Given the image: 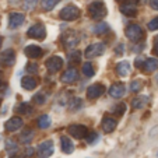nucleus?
I'll list each match as a JSON object with an SVG mask.
<instances>
[{"instance_id": "nucleus-41", "label": "nucleus", "mask_w": 158, "mask_h": 158, "mask_svg": "<svg viewBox=\"0 0 158 158\" xmlns=\"http://www.w3.org/2000/svg\"><path fill=\"white\" fill-rule=\"evenodd\" d=\"M155 56H158V41H155V45H154V49H152Z\"/></svg>"}, {"instance_id": "nucleus-32", "label": "nucleus", "mask_w": 158, "mask_h": 158, "mask_svg": "<svg viewBox=\"0 0 158 158\" xmlns=\"http://www.w3.org/2000/svg\"><path fill=\"white\" fill-rule=\"evenodd\" d=\"M6 150L9 152H15L17 151V143L13 140H7L6 141Z\"/></svg>"}, {"instance_id": "nucleus-21", "label": "nucleus", "mask_w": 158, "mask_h": 158, "mask_svg": "<svg viewBox=\"0 0 158 158\" xmlns=\"http://www.w3.org/2000/svg\"><path fill=\"white\" fill-rule=\"evenodd\" d=\"M101 126L105 133H112V131L116 129V120L112 119V118H105V119L102 120Z\"/></svg>"}, {"instance_id": "nucleus-23", "label": "nucleus", "mask_w": 158, "mask_h": 158, "mask_svg": "<svg viewBox=\"0 0 158 158\" xmlns=\"http://www.w3.org/2000/svg\"><path fill=\"white\" fill-rule=\"evenodd\" d=\"M147 102H148V97L141 95V97L134 98L133 101H131V105H133V108H136V109H141V108H144L147 105Z\"/></svg>"}, {"instance_id": "nucleus-25", "label": "nucleus", "mask_w": 158, "mask_h": 158, "mask_svg": "<svg viewBox=\"0 0 158 158\" xmlns=\"http://www.w3.org/2000/svg\"><path fill=\"white\" fill-rule=\"evenodd\" d=\"M34 130L32 129H25L24 131H23V133H21V141H23V143H30L31 140H32L34 139Z\"/></svg>"}, {"instance_id": "nucleus-43", "label": "nucleus", "mask_w": 158, "mask_h": 158, "mask_svg": "<svg viewBox=\"0 0 158 158\" xmlns=\"http://www.w3.org/2000/svg\"><path fill=\"white\" fill-rule=\"evenodd\" d=\"M11 158H23V157H20V155H11Z\"/></svg>"}, {"instance_id": "nucleus-44", "label": "nucleus", "mask_w": 158, "mask_h": 158, "mask_svg": "<svg viewBox=\"0 0 158 158\" xmlns=\"http://www.w3.org/2000/svg\"><path fill=\"white\" fill-rule=\"evenodd\" d=\"M0 46H2V36H0Z\"/></svg>"}, {"instance_id": "nucleus-17", "label": "nucleus", "mask_w": 158, "mask_h": 158, "mask_svg": "<svg viewBox=\"0 0 158 158\" xmlns=\"http://www.w3.org/2000/svg\"><path fill=\"white\" fill-rule=\"evenodd\" d=\"M24 52L28 57H31V59H38V57L42 56L41 46H36V45H28Z\"/></svg>"}, {"instance_id": "nucleus-46", "label": "nucleus", "mask_w": 158, "mask_h": 158, "mask_svg": "<svg viewBox=\"0 0 158 158\" xmlns=\"http://www.w3.org/2000/svg\"><path fill=\"white\" fill-rule=\"evenodd\" d=\"M157 81H158V77H157Z\"/></svg>"}, {"instance_id": "nucleus-45", "label": "nucleus", "mask_w": 158, "mask_h": 158, "mask_svg": "<svg viewBox=\"0 0 158 158\" xmlns=\"http://www.w3.org/2000/svg\"><path fill=\"white\" fill-rule=\"evenodd\" d=\"M141 2H147V0H141Z\"/></svg>"}, {"instance_id": "nucleus-36", "label": "nucleus", "mask_w": 158, "mask_h": 158, "mask_svg": "<svg viewBox=\"0 0 158 158\" xmlns=\"http://www.w3.org/2000/svg\"><path fill=\"white\" fill-rule=\"evenodd\" d=\"M27 72H30V73H36L38 72V64L36 63H32V62H30V63H27Z\"/></svg>"}, {"instance_id": "nucleus-15", "label": "nucleus", "mask_w": 158, "mask_h": 158, "mask_svg": "<svg viewBox=\"0 0 158 158\" xmlns=\"http://www.w3.org/2000/svg\"><path fill=\"white\" fill-rule=\"evenodd\" d=\"M23 126V119L18 116H13L11 119H9L6 122V125H4V127H6L7 131H10V133H13V131L18 130V129Z\"/></svg>"}, {"instance_id": "nucleus-1", "label": "nucleus", "mask_w": 158, "mask_h": 158, "mask_svg": "<svg viewBox=\"0 0 158 158\" xmlns=\"http://www.w3.org/2000/svg\"><path fill=\"white\" fill-rule=\"evenodd\" d=\"M88 13L89 17L94 18V20H101L106 15V7L102 2H93V3L88 6Z\"/></svg>"}, {"instance_id": "nucleus-29", "label": "nucleus", "mask_w": 158, "mask_h": 158, "mask_svg": "<svg viewBox=\"0 0 158 158\" xmlns=\"http://www.w3.org/2000/svg\"><path fill=\"white\" fill-rule=\"evenodd\" d=\"M94 31H95V34H104V32H106V31H109V27H108L106 23H99V24H97V27L94 28Z\"/></svg>"}, {"instance_id": "nucleus-5", "label": "nucleus", "mask_w": 158, "mask_h": 158, "mask_svg": "<svg viewBox=\"0 0 158 158\" xmlns=\"http://www.w3.org/2000/svg\"><path fill=\"white\" fill-rule=\"evenodd\" d=\"M62 42L66 48H74L80 42V36L77 35L76 31H67L62 35Z\"/></svg>"}, {"instance_id": "nucleus-13", "label": "nucleus", "mask_w": 158, "mask_h": 158, "mask_svg": "<svg viewBox=\"0 0 158 158\" xmlns=\"http://www.w3.org/2000/svg\"><path fill=\"white\" fill-rule=\"evenodd\" d=\"M126 93V87L123 83H115L109 88V95L112 98H122Z\"/></svg>"}, {"instance_id": "nucleus-8", "label": "nucleus", "mask_w": 158, "mask_h": 158, "mask_svg": "<svg viewBox=\"0 0 158 158\" xmlns=\"http://www.w3.org/2000/svg\"><path fill=\"white\" fill-rule=\"evenodd\" d=\"M120 11L129 17L137 15V0H125V3L120 4Z\"/></svg>"}, {"instance_id": "nucleus-3", "label": "nucleus", "mask_w": 158, "mask_h": 158, "mask_svg": "<svg viewBox=\"0 0 158 158\" xmlns=\"http://www.w3.org/2000/svg\"><path fill=\"white\" fill-rule=\"evenodd\" d=\"M59 17L64 21H74L80 17V10H78L76 6L70 4V6H66L64 9L60 10Z\"/></svg>"}, {"instance_id": "nucleus-14", "label": "nucleus", "mask_w": 158, "mask_h": 158, "mask_svg": "<svg viewBox=\"0 0 158 158\" xmlns=\"http://www.w3.org/2000/svg\"><path fill=\"white\" fill-rule=\"evenodd\" d=\"M25 17L23 13H11L9 17V25L10 28H18L23 23H24Z\"/></svg>"}, {"instance_id": "nucleus-24", "label": "nucleus", "mask_w": 158, "mask_h": 158, "mask_svg": "<svg viewBox=\"0 0 158 158\" xmlns=\"http://www.w3.org/2000/svg\"><path fill=\"white\" fill-rule=\"evenodd\" d=\"M17 112L18 114L30 115V114H32V106H31L28 102H21V104L17 106Z\"/></svg>"}, {"instance_id": "nucleus-27", "label": "nucleus", "mask_w": 158, "mask_h": 158, "mask_svg": "<svg viewBox=\"0 0 158 158\" xmlns=\"http://www.w3.org/2000/svg\"><path fill=\"white\" fill-rule=\"evenodd\" d=\"M83 73L87 76V77H93L94 74H95V70H94V66L91 64L89 62H87V63H84L83 64Z\"/></svg>"}, {"instance_id": "nucleus-37", "label": "nucleus", "mask_w": 158, "mask_h": 158, "mask_svg": "<svg viewBox=\"0 0 158 158\" xmlns=\"http://www.w3.org/2000/svg\"><path fill=\"white\" fill-rule=\"evenodd\" d=\"M81 102H83V101H81L80 98H74V99H73V101L69 104V106L72 108V109H76L77 106H81Z\"/></svg>"}, {"instance_id": "nucleus-34", "label": "nucleus", "mask_w": 158, "mask_h": 158, "mask_svg": "<svg viewBox=\"0 0 158 158\" xmlns=\"http://www.w3.org/2000/svg\"><path fill=\"white\" fill-rule=\"evenodd\" d=\"M80 59H81V53L78 51H74V52H72L70 53V62H73V63H78L80 62Z\"/></svg>"}, {"instance_id": "nucleus-9", "label": "nucleus", "mask_w": 158, "mask_h": 158, "mask_svg": "<svg viewBox=\"0 0 158 158\" xmlns=\"http://www.w3.org/2000/svg\"><path fill=\"white\" fill-rule=\"evenodd\" d=\"M104 52H105V45L102 44V42H97V44L89 45L88 48L85 49L84 55H85V57H89V59H91V57L101 56Z\"/></svg>"}, {"instance_id": "nucleus-10", "label": "nucleus", "mask_w": 158, "mask_h": 158, "mask_svg": "<svg viewBox=\"0 0 158 158\" xmlns=\"http://www.w3.org/2000/svg\"><path fill=\"white\" fill-rule=\"evenodd\" d=\"M27 35L30 36V38L42 41V39L46 36V30H45L44 24H35V25H32V27L27 31Z\"/></svg>"}, {"instance_id": "nucleus-33", "label": "nucleus", "mask_w": 158, "mask_h": 158, "mask_svg": "<svg viewBox=\"0 0 158 158\" xmlns=\"http://www.w3.org/2000/svg\"><path fill=\"white\" fill-rule=\"evenodd\" d=\"M114 112L116 115H119V116H120V115H123L126 112V105L122 104V102H120V104H118L116 106H114Z\"/></svg>"}, {"instance_id": "nucleus-16", "label": "nucleus", "mask_w": 158, "mask_h": 158, "mask_svg": "<svg viewBox=\"0 0 158 158\" xmlns=\"http://www.w3.org/2000/svg\"><path fill=\"white\" fill-rule=\"evenodd\" d=\"M77 77H78V72L72 67V69H67L63 73L60 80H62L63 83H74V81L77 80Z\"/></svg>"}, {"instance_id": "nucleus-6", "label": "nucleus", "mask_w": 158, "mask_h": 158, "mask_svg": "<svg viewBox=\"0 0 158 158\" xmlns=\"http://www.w3.org/2000/svg\"><path fill=\"white\" fill-rule=\"evenodd\" d=\"M53 141L52 140H46L42 141L38 146V150H36V154H38L39 158H48L53 154Z\"/></svg>"}, {"instance_id": "nucleus-40", "label": "nucleus", "mask_w": 158, "mask_h": 158, "mask_svg": "<svg viewBox=\"0 0 158 158\" xmlns=\"http://www.w3.org/2000/svg\"><path fill=\"white\" fill-rule=\"evenodd\" d=\"M150 6L154 10H158V0H150Z\"/></svg>"}, {"instance_id": "nucleus-11", "label": "nucleus", "mask_w": 158, "mask_h": 158, "mask_svg": "<svg viewBox=\"0 0 158 158\" xmlns=\"http://www.w3.org/2000/svg\"><path fill=\"white\" fill-rule=\"evenodd\" d=\"M104 93H105V85L104 84H99V83H95L87 88V97H88L89 99L99 98Z\"/></svg>"}, {"instance_id": "nucleus-26", "label": "nucleus", "mask_w": 158, "mask_h": 158, "mask_svg": "<svg viewBox=\"0 0 158 158\" xmlns=\"http://www.w3.org/2000/svg\"><path fill=\"white\" fill-rule=\"evenodd\" d=\"M51 126V118L48 115H42L38 119V127L39 129H48Z\"/></svg>"}, {"instance_id": "nucleus-18", "label": "nucleus", "mask_w": 158, "mask_h": 158, "mask_svg": "<svg viewBox=\"0 0 158 158\" xmlns=\"http://www.w3.org/2000/svg\"><path fill=\"white\" fill-rule=\"evenodd\" d=\"M60 147H62V151L64 152V154H72L73 150H74L73 141L70 140L69 137H66V136H62V137H60Z\"/></svg>"}, {"instance_id": "nucleus-2", "label": "nucleus", "mask_w": 158, "mask_h": 158, "mask_svg": "<svg viewBox=\"0 0 158 158\" xmlns=\"http://www.w3.org/2000/svg\"><path fill=\"white\" fill-rule=\"evenodd\" d=\"M136 66L139 69H141L146 73H152L154 70L158 69V59H154V57H150V59H140L139 57L136 60Z\"/></svg>"}, {"instance_id": "nucleus-7", "label": "nucleus", "mask_w": 158, "mask_h": 158, "mask_svg": "<svg viewBox=\"0 0 158 158\" xmlns=\"http://www.w3.org/2000/svg\"><path fill=\"white\" fill-rule=\"evenodd\" d=\"M67 131H69L70 136L76 139H85L87 134H88V129L84 125H78V123H74V125H70L67 127Z\"/></svg>"}, {"instance_id": "nucleus-38", "label": "nucleus", "mask_w": 158, "mask_h": 158, "mask_svg": "<svg viewBox=\"0 0 158 158\" xmlns=\"http://www.w3.org/2000/svg\"><path fill=\"white\" fill-rule=\"evenodd\" d=\"M34 101L36 102V104H39V105H42L45 102V97L42 95V94H36L35 97H34Z\"/></svg>"}, {"instance_id": "nucleus-28", "label": "nucleus", "mask_w": 158, "mask_h": 158, "mask_svg": "<svg viewBox=\"0 0 158 158\" xmlns=\"http://www.w3.org/2000/svg\"><path fill=\"white\" fill-rule=\"evenodd\" d=\"M59 2L60 0H42V7H44V10H46V11H51Z\"/></svg>"}, {"instance_id": "nucleus-30", "label": "nucleus", "mask_w": 158, "mask_h": 158, "mask_svg": "<svg viewBox=\"0 0 158 158\" xmlns=\"http://www.w3.org/2000/svg\"><path fill=\"white\" fill-rule=\"evenodd\" d=\"M36 4H38V0H24V9L27 11L34 10L36 7Z\"/></svg>"}, {"instance_id": "nucleus-31", "label": "nucleus", "mask_w": 158, "mask_h": 158, "mask_svg": "<svg viewBox=\"0 0 158 158\" xmlns=\"http://www.w3.org/2000/svg\"><path fill=\"white\" fill-rule=\"evenodd\" d=\"M141 87H143V83H141L140 80H134V81H131V84H130V91L139 93L141 89Z\"/></svg>"}, {"instance_id": "nucleus-19", "label": "nucleus", "mask_w": 158, "mask_h": 158, "mask_svg": "<svg viewBox=\"0 0 158 158\" xmlns=\"http://www.w3.org/2000/svg\"><path fill=\"white\" fill-rule=\"evenodd\" d=\"M116 73L120 76V77H126L130 73V63L127 60H123V62H119L116 64Z\"/></svg>"}, {"instance_id": "nucleus-22", "label": "nucleus", "mask_w": 158, "mask_h": 158, "mask_svg": "<svg viewBox=\"0 0 158 158\" xmlns=\"http://www.w3.org/2000/svg\"><path fill=\"white\" fill-rule=\"evenodd\" d=\"M14 59H15V52L13 49H7V51H4L2 53V62L6 66H11L14 63Z\"/></svg>"}, {"instance_id": "nucleus-42", "label": "nucleus", "mask_w": 158, "mask_h": 158, "mask_svg": "<svg viewBox=\"0 0 158 158\" xmlns=\"http://www.w3.org/2000/svg\"><path fill=\"white\" fill-rule=\"evenodd\" d=\"M2 83H3V74L0 73V85H2Z\"/></svg>"}, {"instance_id": "nucleus-39", "label": "nucleus", "mask_w": 158, "mask_h": 158, "mask_svg": "<svg viewBox=\"0 0 158 158\" xmlns=\"http://www.w3.org/2000/svg\"><path fill=\"white\" fill-rule=\"evenodd\" d=\"M87 136H88V137H87V141H88V143H93V141L97 139V133H88Z\"/></svg>"}, {"instance_id": "nucleus-20", "label": "nucleus", "mask_w": 158, "mask_h": 158, "mask_svg": "<svg viewBox=\"0 0 158 158\" xmlns=\"http://www.w3.org/2000/svg\"><path fill=\"white\" fill-rule=\"evenodd\" d=\"M21 85H23V88L31 91V89H34L36 85H38V80H36L35 77L27 76V77H23V78H21Z\"/></svg>"}, {"instance_id": "nucleus-35", "label": "nucleus", "mask_w": 158, "mask_h": 158, "mask_svg": "<svg viewBox=\"0 0 158 158\" xmlns=\"http://www.w3.org/2000/svg\"><path fill=\"white\" fill-rule=\"evenodd\" d=\"M148 30H151V31H157L158 30V17L152 18V20L148 23Z\"/></svg>"}, {"instance_id": "nucleus-4", "label": "nucleus", "mask_w": 158, "mask_h": 158, "mask_svg": "<svg viewBox=\"0 0 158 158\" xmlns=\"http://www.w3.org/2000/svg\"><path fill=\"white\" fill-rule=\"evenodd\" d=\"M143 30L139 24H130L127 28H126V36H127L129 41L131 42H139L143 39Z\"/></svg>"}, {"instance_id": "nucleus-12", "label": "nucleus", "mask_w": 158, "mask_h": 158, "mask_svg": "<svg viewBox=\"0 0 158 158\" xmlns=\"http://www.w3.org/2000/svg\"><path fill=\"white\" fill-rule=\"evenodd\" d=\"M62 66H63V59L60 56H52L46 60V69L52 74L62 69Z\"/></svg>"}]
</instances>
